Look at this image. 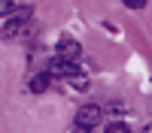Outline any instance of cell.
<instances>
[{"instance_id":"obj_10","label":"cell","mask_w":152,"mask_h":133,"mask_svg":"<svg viewBox=\"0 0 152 133\" xmlns=\"http://www.w3.org/2000/svg\"><path fill=\"white\" fill-rule=\"evenodd\" d=\"M70 133H91V130H88V127H82V124H73V130Z\"/></svg>"},{"instance_id":"obj_3","label":"cell","mask_w":152,"mask_h":133,"mask_svg":"<svg viewBox=\"0 0 152 133\" xmlns=\"http://www.w3.org/2000/svg\"><path fill=\"white\" fill-rule=\"evenodd\" d=\"M82 55V45L73 40V36H61L58 45H55V58H64V60H79Z\"/></svg>"},{"instance_id":"obj_4","label":"cell","mask_w":152,"mask_h":133,"mask_svg":"<svg viewBox=\"0 0 152 133\" xmlns=\"http://www.w3.org/2000/svg\"><path fill=\"white\" fill-rule=\"evenodd\" d=\"M49 85H52V76H49V73L43 70V73H37V76L31 79L28 91H31V94H46V91H49Z\"/></svg>"},{"instance_id":"obj_7","label":"cell","mask_w":152,"mask_h":133,"mask_svg":"<svg viewBox=\"0 0 152 133\" xmlns=\"http://www.w3.org/2000/svg\"><path fill=\"white\" fill-rule=\"evenodd\" d=\"M104 133H131V130H128V124H122V121H113V124H107Z\"/></svg>"},{"instance_id":"obj_1","label":"cell","mask_w":152,"mask_h":133,"mask_svg":"<svg viewBox=\"0 0 152 133\" xmlns=\"http://www.w3.org/2000/svg\"><path fill=\"white\" fill-rule=\"evenodd\" d=\"M46 73L52 79H70L73 73H79V60H64V58H52L46 64Z\"/></svg>"},{"instance_id":"obj_11","label":"cell","mask_w":152,"mask_h":133,"mask_svg":"<svg viewBox=\"0 0 152 133\" xmlns=\"http://www.w3.org/2000/svg\"><path fill=\"white\" fill-rule=\"evenodd\" d=\"M146 133H152V127H146Z\"/></svg>"},{"instance_id":"obj_6","label":"cell","mask_w":152,"mask_h":133,"mask_svg":"<svg viewBox=\"0 0 152 133\" xmlns=\"http://www.w3.org/2000/svg\"><path fill=\"white\" fill-rule=\"evenodd\" d=\"M67 82L73 85V91H88V76H85L82 70H79V73H73V76H70Z\"/></svg>"},{"instance_id":"obj_5","label":"cell","mask_w":152,"mask_h":133,"mask_svg":"<svg viewBox=\"0 0 152 133\" xmlns=\"http://www.w3.org/2000/svg\"><path fill=\"white\" fill-rule=\"evenodd\" d=\"M24 33V21H15V18H9L6 24H3V30H0V36H3V40H18V36Z\"/></svg>"},{"instance_id":"obj_9","label":"cell","mask_w":152,"mask_h":133,"mask_svg":"<svg viewBox=\"0 0 152 133\" xmlns=\"http://www.w3.org/2000/svg\"><path fill=\"white\" fill-rule=\"evenodd\" d=\"M122 3L128 6V9H143V6H146V0H122Z\"/></svg>"},{"instance_id":"obj_8","label":"cell","mask_w":152,"mask_h":133,"mask_svg":"<svg viewBox=\"0 0 152 133\" xmlns=\"http://www.w3.org/2000/svg\"><path fill=\"white\" fill-rule=\"evenodd\" d=\"M12 0H0V18H6V15H12Z\"/></svg>"},{"instance_id":"obj_2","label":"cell","mask_w":152,"mask_h":133,"mask_svg":"<svg viewBox=\"0 0 152 133\" xmlns=\"http://www.w3.org/2000/svg\"><path fill=\"white\" fill-rule=\"evenodd\" d=\"M100 115H104V109H100L97 103H85V106H79V112H76V124L94 130L100 124Z\"/></svg>"}]
</instances>
